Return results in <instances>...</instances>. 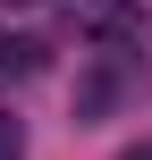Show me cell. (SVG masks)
Wrapping results in <instances>:
<instances>
[{"label": "cell", "mask_w": 152, "mask_h": 160, "mask_svg": "<svg viewBox=\"0 0 152 160\" xmlns=\"http://www.w3.org/2000/svg\"><path fill=\"white\" fill-rule=\"evenodd\" d=\"M0 160H25V118L0 110Z\"/></svg>", "instance_id": "7a4b0ae2"}, {"label": "cell", "mask_w": 152, "mask_h": 160, "mask_svg": "<svg viewBox=\"0 0 152 160\" xmlns=\"http://www.w3.org/2000/svg\"><path fill=\"white\" fill-rule=\"evenodd\" d=\"M0 68H17V76H34L42 59H34V42H0Z\"/></svg>", "instance_id": "3957f363"}, {"label": "cell", "mask_w": 152, "mask_h": 160, "mask_svg": "<svg viewBox=\"0 0 152 160\" xmlns=\"http://www.w3.org/2000/svg\"><path fill=\"white\" fill-rule=\"evenodd\" d=\"M118 160H152V143H135V152H118Z\"/></svg>", "instance_id": "277c9868"}, {"label": "cell", "mask_w": 152, "mask_h": 160, "mask_svg": "<svg viewBox=\"0 0 152 160\" xmlns=\"http://www.w3.org/2000/svg\"><path fill=\"white\" fill-rule=\"evenodd\" d=\"M68 8V25H85V34H102V42H152V25H144V0H59Z\"/></svg>", "instance_id": "6da1fadb"}]
</instances>
